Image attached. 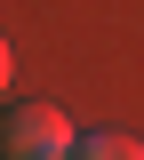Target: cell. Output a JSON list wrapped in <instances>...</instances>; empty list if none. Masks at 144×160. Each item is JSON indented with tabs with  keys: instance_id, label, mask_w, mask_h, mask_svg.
<instances>
[{
	"instance_id": "obj_1",
	"label": "cell",
	"mask_w": 144,
	"mask_h": 160,
	"mask_svg": "<svg viewBox=\"0 0 144 160\" xmlns=\"http://www.w3.org/2000/svg\"><path fill=\"white\" fill-rule=\"evenodd\" d=\"M72 144H80V136H72V112L48 104V96L0 112V152H8V160H72Z\"/></svg>"
},
{
	"instance_id": "obj_2",
	"label": "cell",
	"mask_w": 144,
	"mask_h": 160,
	"mask_svg": "<svg viewBox=\"0 0 144 160\" xmlns=\"http://www.w3.org/2000/svg\"><path fill=\"white\" fill-rule=\"evenodd\" d=\"M72 160H144V144L120 136V128H88V136L72 144Z\"/></svg>"
},
{
	"instance_id": "obj_3",
	"label": "cell",
	"mask_w": 144,
	"mask_h": 160,
	"mask_svg": "<svg viewBox=\"0 0 144 160\" xmlns=\"http://www.w3.org/2000/svg\"><path fill=\"white\" fill-rule=\"evenodd\" d=\"M8 72H16V56H8V40H0V88H8Z\"/></svg>"
}]
</instances>
